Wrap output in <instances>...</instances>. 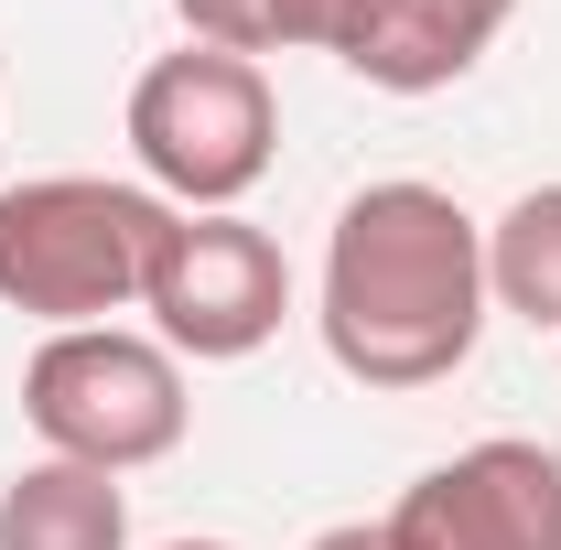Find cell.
<instances>
[{
	"mask_svg": "<svg viewBox=\"0 0 561 550\" xmlns=\"http://www.w3.org/2000/svg\"><path fill=\"white\" fill-rule=\"evenodd\" d=\"M486 291H496V313L561 335V184H529L486 227Z\"/></svg>",
	"mask_w": 561,
	"mask_h": 550,
	"instance_id": "obj_9",
	"label": "cell"
},
{
	"mask_svg": "<svg viewBox=\"0 0 561 550\" xmlns=\"http://www.w3.org/2000/svg\"><path fill=\"white\" fill-rule=\"evenodd\" d=\"M378 22H389V0H271V55H335L356 76Z\"/></svg>",
	"mask_w": 561,
	"mask_h": 550,
	"instance_id": "obj_10",
	"label": "cell"
},
{
	"mask_svg": "<svg viewBox=\"0 0 561 550\" xmlns=\"http://www.w3.org/2000/svg\"><path fill=\"white\" fill-rule=\"evenodd\" d=\"M173 206L151 184H108V173H33L0 184V302L33 324H108L130 313L151 249H162Z\"/></svg>",
	"mask_w": 561,
	"mask_h": 550,
	"instance_id": "obj_2",
	"label": "cell"
},
{
	"mask_svg": "<svg viewBox=\"0 0 561 550\" xmlns=\"http://www.w3.org/2000/svg\"><path fill=\"white\" fill-rule=\"evenodd\" d=\"M140 313H151V335L173 356L238 367V356H260L280 335L291 260H280L271 227H249V216H184L173 206L162 249H151V280H140Z\"/></svg>",
	"mask_w": 561,
	"mask_h": 550,
	"instance_id": "obj_5",
	"label": "cell"
},
{
	"mask_svg": "<svg viewBox=\"0 0 561 550\" xmlns=\"http://www.w3.org/2000/svg\"><path fill=\"white\" fill-rule=\"evenodd\" d=\"M507 11H518V0H389V22H378V44L356 55V76L389 87V98H432V87H454V76L486 66V44L507 33Z\"/></svg>",
	"mask_w": 561,
	"mask_h": 550,
	"instance_id": "obj_7",
	"label": "cell"
},
{
	"mask_svg": "<svg viewBox=\"0 0 561 550\" xmlns=\"http://www.w3.org/2000/svg\"><path fill=\"white\" fill-rule=\"evenodd\" d=\"M22 421L44 454L66 465H98V475H140L184 443V356L162 335H130V324H66V335L33 345L22 367Z\"/></svg>",
	"mask_w": 561,
	"mask_h": 550,
	"instance_id": "obj_4",
	"label": "cell"
},
{
	"mask_svg": "<svg viewBox=\"0 0 561 550\" xmlns=\"http://www.w3.org/2000/svg\"><path fill=\"white\" fill-rule=\"evenodd\" d=\"M184 44H216V55H271V0H173Z\"/></svg>",
	"mask_w": 561,
	"mask_h": 550,
	"instance_id": "obj_11",
	"label": "cell"
},
{
	"mask_svg": "<svg viewBox=\"0 0 561 550\" xmlns=\"http://www.w3.org/2000/svg\"><path fill=\"white\" fill-rule=\"evenodd\" d=\"M378 529H389V550H561V454L486 432L454 465L411 475Z\"/></svg>",
	"mask_w": 561,
	"mask_h": 550,
	"instance_id": "obj_6",
	"label": "cell"
},
{
	"mask_svg": "<svg viewBox=\"0 0 561 550\" xmlns=\"http://www.w3.org/2000/svg\"><path fill=\"white\" fill-rule=\"evenodd\" d=\"M0 550H130V485L44 454L0 485Z\"/></svg>",
	"mask_w": 561,
	"mask_h": 550,
	"instance_id": "obj_8",
	"label": "cell"
},
{
	"mask_svg": "<svg viewBox=\"0 0 561 550\" xmlns=\"http://www.w3.org/2000/svg\"><path fill=\"white\" fill-rule=\"evenodd\" d=\"M496 291H486V227L454 206L443 184H367L346 195L335 238H324V291L313 324L324 356L356 389H443L476 335H486Z\"/></svg>",
	"mask_w": 561,
	"mask_h": 550,
	"instance_id": "obj_1",
	"label": "cell"
},
{
	"mask_svg": "<svg viewBox=\"0 0 561 550\" xmlns=\"http://www.w3.org/2000/svg\"><path fill=\"white\" fill-rule=\"evenodd\" d=\"M130 162L162 206L184 216H238V195L280 162V98L249 55L184 44L130 87Z\"/></svg>",
	"mask_w": 561,
	"mask_h": 550,
	"instance_id": "obj_3",
	"label": "cell"
},
{
	"mask_svg": "<svg viewBox=\"0 0 561 550\" xmlns=\"http://www.w3.org/2000/svg\"><path fill=\"white\" fill-rule=\"evenodd\" d=\"M302 550H389V529H378V518H346V529H313Z\"/></svg>",
	"mask_w": 561,
	"mask_h": 550,
	"instance_id": "obj_12",
	"label": "cell"
},
{
	"mask_svg": "<svg viewBox=\"0 0 561 550\" xmlns=\"http://www.w3.org/2000/svg\"><path fill=\"white\" fill-rule=\"evenodd\" d=\"M162 550H238V540H162Z\"/></svg>",
	"mask_w": 561,
	"mask_h": 550,
	"instance_id": "obj_13",
	"label": "cell"
}]
</instances>
